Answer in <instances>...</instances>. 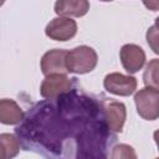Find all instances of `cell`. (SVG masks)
<instances>
[{"mask_svg": "<svg viewBox=\"0 0 159 159\" xmlns=\"http://www.w3.org/2000/svg\"><path fill=\"white\" fill-rule=\"evenodd\" d=\"M98 62V56L94 48L82 45L67 51L66 53V67L67 72L71 73H88L94 70Z\"/></svg>", "mask_w": 159, "mask_h": 159, "instance_id": "1", "label": "cell"}, {"mask_svg": "<svg viewBox=\"0 0 159 159\" xmlns=\"http://www.w3.org/2000/svg\"><path fill=\"white\" fill-rule=\"evenodd\" d=\"M158 101L159 91L157 88L144 87L134 94L137 112L145 120H155L159 117Z\"/></svg>", "mask_w": 159, "mask_h": 159, "instance_id": "2", "label": "cell"}, {"mask_svg": "<svg viewBox=\"0 0 159 159\" xmlns=\"http://www.w3.org/2000/svg\"><path fill=\"white\" fill-rule=\"evenodd\" d=\"M137 78L133 76H127L119 72L108 73L103 80L104 89L112 94L127 97L135 92L137 89Z\"/></svg>", "mask_w": 159, "mask_h": 159, "instance_id": "3", "label": "cell"}, {"mask_svg": "<svg viewBox=\"0 0 159 159\" xmlns=\"http://www.w3.org/2000/svg\"><path fill=\"white\" fill-rule=\"evenodd\" d=\"M45 34L55 41H68L77 34V22L67 16L55 17L46 25Z\"/></svg>", "mask_w": 159, "mask_h": 159, "instance_id": "4", "label": "cell"}, {"mask_svg": "<svg viewBox=\"0 0 159 159\" xmlns=\"http://www.w3.org/2000/svg\"><path fill=\"white\" fill-rule=\"evenodd\" d=\"M72 82L66 76V73H51L45 77L40 86V94L43 98L52 99L62 93H66L71 89Z\"/></svg>", "mask_w": 159, "mask_h": 159, "instance_id": "5", "label": "cell"}, {"mask_svg": "<svg viewBox=\"0 0 159 159\" xmlns=\"http://www.w3.org/2000/svg\"><path fill=\"white\" fill-rule=\"evenodd\" d=\"M119 58L128 73H137L145 63V52L135 43H125L119 51Z\"/></svg>", "mask_w": 159, "mask_h": 159, "instance_id": "6", "label": "cell"}, {"mask_svg": "<svg viewBox=\"0 0 159 159\" xmlns=\"http://www.w3.org/2000/svg\"><path fill=\"white\" fill-rule=\"evenodd\" d=\"M66 53L67 51L62 48H53L45 52L40 62L41 72L45 76L51 73H67Z\"/></svg>", "mask_w": 159, "mask_h": 159, "instance_id": "7", "label": "cell"}, {"mask_svg": "<svg viewBox=\"0 0 159 159\" xmlns=\"http://www.w3.org/2000/svg\"><path fill=\"white\" fill-rule=\"evenodd\" d=\"M107 128L113 133H120L127 118V109L122 102L112 101L103 108Z\"/></svg>", "mask_w": 159, "mask_h": 159, "instance_id": "8", "label": "cell"}, {"mask_svg": "<svg viewBox=\"0 0 159 159\" xmlns=\"http://www.w3.org/2000/svg\"><path fill=\"white\" fill-rule=\"evenodd\" d=\"M89 10V0H56L55 12L58 16L82 17Z\"/></svg>", "mask_w": 159, "mask_h": 159, "instance_id": "9", "label": "cell"}, {"mask_svg": "<svg viewBox=\"0 0 159 159\" xmlns=\"http://www.w3.org/2000/svg\"><path fill=\"white\" fill-rule=\"evenodd\" d=\"M22 108L10 98L0 99V123L6 125H15L22 122L24 119Z\"/></svg>", "mask_w": 159, "mask_h": 159, "instance_id": "10", "label": "cell"}, {"mask_svg": "<svg viewBox=\"0 0 159 159\" xmlns=\"http://www.w3.org/2000/svg\"><path fill=\"white\" fill-rule=\"evenodd\" d=\"M20 139L15 134L1 133L0 134V159H10L19 154Z\"/></svg>", "mask_w": 159, "mask_h": 159, "instance_id": "11", "label": "cell"}, {"mask_svg": "<svg viewBox=\"0 0 159 159\" xmlns=\"http://www.w3.org/2000/svg\"><path fill=\"white\" fill-rule=\"evenodd\" d=\"M158 67H159V62L157 58H153L147 65L143 73V81L145 87H152L158 89Z\"/></svg>", "mask_w": 159, "mask_h": 159, "instance_id": "12", "label": "cell"}, {"mask_svg": "<svg viewBox=\"0 0 159 159\" xmlns=\"http://www.w3.org/2000/svg\"><path fill=\"white\" fill-rule=\"evenodd\" d=\"M111 158H135L137 154L134 153V149L130 145L127 144H118L113 148Z\"/></svg>", "mask_w": 159, "mask_h": 159, "instance_id": "13", "label": "cell"}, {"mask_svg": "<svg viewBox=\"0 0 159 159\" xmlns=\"http://www.w3.org/2000/svg\"><path fill=\"white\" fill-rule=\"evenodd\" d=\"M147 41H148V45L152 47V50L158 53V46H157V42H158V31H157V22L148 30L147 32Z\"/></svg>", "mask_w": 159, "mask_h": 159, "instance_id": "14", "label": "cell"}, {"mask_svg": "<svg viewBox=\"0 0 159 159\" xmlns=\"http://www.w3.org/2000/svg\"><path fill=\"white\" fill-rule=\"evenodd\" d=\"M144 6L152 11H158L159 9V0H142Z\"/></svg>", "mask_w": 159, "mask_h": 159, "instance_id": "15", "label": "cell"}, {"mask_svg": "<svg viewBox=\"0 0 159 159\" xmlns=\"http://www.w3.org/2000/svg\"><path fill=\"white\" fill-rule=\"evenodd\" d=\"M6 0H0V6H2L4 5V2H5Z\"/></svg>", "mask_w": 159, "mask_h": 159, "instance_id": "16", "label": "cell"}, {"mask_svg": "<svg viewBox=\"0 0 159 159\" xmlns=\"http://www.w3.org/2000/svg\"><path fill=\"white\" fill-rule=\"evenodd\" d=\"M101 1H104V2H108V1H113V0H101Z\"/></svg>", "mask_w": 159, "mask_h": 159, "instance_id": "17", "label": "cell"}]
</instances>
